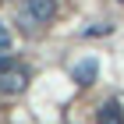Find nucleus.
I'll list each match as a JSON object with an SVG mask.
<instances>
[{"label": "nucleus", "instance_id": "nucleus-1", "mask_svg": "<svg viewBox=\"0 0 124 124\" xmlns=\"http://www.w3.org/2000/svg\"><path fill=\"white\" fill-rule=\"evenodd\" d=\"M21 18L36 21V25H46V21H53V18H57V0H25Z\"/></svg>", "mask_w": 124, "mask_h": 124}, {"label": "nucleus", "instance_id": "nucleus-2", "mask_svg": "<svg viewBox=\"0 0 124 124\" xmlns=\"http://www.w3.org/2000/svg\"><path fill=\"white\" fill-rule=\"evenodd\" d=\"M25 85H29V71H25V67H11V71L0 75V92H4V96L25 92Z\"/></svg>", "mask_w": 124, "mask_h": 124}, {"label": "nucleus", "instance_id": "nucleus-3", "mask_svg": "<svg viewBox=\"0 0 124 124\" xmlns=\"http://www.w3.org/2000/svg\"><path fill=\"white\" fill-rule=\"evenodd\" d=\"M96 124H124V106L117 99H106L99 110H96Z\"/></svg>", "mask_w": 124, "mask_h": 124}, {"label": "nucleus", "instance_id": "nucleus-4", "mask_svg": "<svg viewBox=\"0 0 124 124\" xmlns=\"http://www.w3.org/2000/svg\"><path fill=\"white\" fill-rule=\"evenodd\" d=\"M71 75H75V82H78V85H92V82H96V75H99V64H96V57L78 60Z\"/></svg>", "mask_w": 124, "mask_h": 124}, {"label": "nucleus", "instance_id": "nucleus-5", "mask_svg": "<svg viewBox=\"0 0 124 124\" xmlns=\"http://www.w3.org/2000/svg\"><path fill=\"white\" fill-rule=\"evenodd\" d=\"M11 67H18V60L11 57V53H4V50H0V75H4V71H11Z\"/></svg>", "mask_w": 124, "mask_h": 124}, {"label": "nucleus", "instance_id": "nucleus-6", "mask_svg": "<svg viewBox=\"0 0 124 124\" xmlns=\"http://www.w3.org/2000/svg\"><path fill=\"white\" fill-rule=\"evenodd\" d=\"M0 50H11V32H7V25H0Z\"/></svg>", "mask_w": 124, "mask_h": 124}, {"label": "nucleus", "instance_id": "nucleus-7", "mask_svg": "<svg viewBox=\"0 0 124 124\" xmlns=\"http://www.w3.org/2000/svg\"><path fill=\"white\" fill-rule=\"evenodd\" d=\"M121 4H124V0H121Z\"/></svg>", "mask_w": 124, "mask_h": 124}]
</instances>
